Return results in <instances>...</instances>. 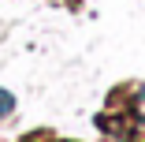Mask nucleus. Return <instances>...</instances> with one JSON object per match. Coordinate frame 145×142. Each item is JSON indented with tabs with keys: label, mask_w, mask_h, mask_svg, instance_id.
I'll list each match as a JSON object with an SVG mask.
<instances>
[{
	"label": "nucleus",
	"mask_w": 145,
	"mask_h": 142,
	"mask_svg": "<svg viewBox=\"0 0 145 142\" xmlns=\"http://www.w3.org/2000/svg\"><path fill=\"white\" fill-rule=\"evenodd\" d=\"M11 108H15V101H11V94H8V90H0V116H8Z\"/></svg>",
	"instance_id": "1"
}]
</instances>
